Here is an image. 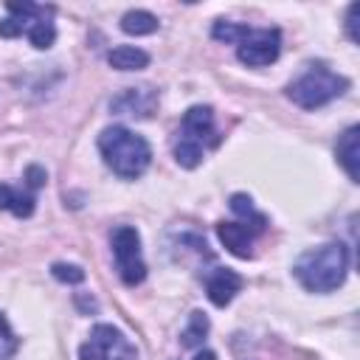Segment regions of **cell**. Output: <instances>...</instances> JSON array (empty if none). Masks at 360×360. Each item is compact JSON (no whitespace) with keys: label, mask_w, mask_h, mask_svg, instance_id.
<instances>
[{"label":"cell","mask_w":360,"mask_h":360,"mask_svg":"<svg viewBox=\"0 0 360 360\" xmlns=\"http://www.w3.org/2000/svg\"><path fill=\"white\" fill-rule=\"evenodd\" d=\"M281 53V31L278 28H250L245 25L236 39V56L248 68L273 65Z\"/></svg>","instance_id":"cell-8"},{"label":"cell","mask_w":360,"mask_h":360,"mask_svg":"<svg viewBox=\"0 0 360 360\" xmlns=\"http://www.w3.org/2000/svg\"><path fill=\"white\" fill-rule=\"evenodd\" d=\"M245 278L231 270V267H214V273L205 278V292H208V301L214 307H228L233 301V295L242 290Z\"/></svg>","instance_id":"cell-11"},{"label":"cell","mask_w":360,"mask_h":360,"mask_svg":"<svg viewBox=\"0 0 360 360\" xmlns=\"http://www.w3.org/2000/svg\"><path fill=\"white\" fill-rule=\"evenodd\" d=\"M82 360H138L135 343L112 323H96L90 338L79 346Z\"/></svg>","instance_id":"cell-6"},{"label":"cell","mask_w":360,"mask_h":360,"mask_svg":"<svg viewBox=\"0 0 360 360\" xmlns=\"http://www.w3.org/2000/svg\"><path fill=\"white\" fill-rule=\"evenodd\" d=\"M14 352H17V338L8 326V321L0 315V360H11Z\"/></svg>","instance_id":"cell-19"},{"label":"cell","mask_w":360,"mask_h":360,"mask_svg":"<svg viewBox=\"0 0 360 360\" xmlns=\"http://www.w3.org/2000/svg\"><path fill=\"white\" fill-rule=\"evenodd\" d=\"M107 62L115 70H143L149 65V53L135 48V45H115L107 53Z\"/></svg>","instance_id":"cell-13"},{"label":"cell","mask_w":360,"mask_h":360,"mask_svg":"<svg viewBox=\"0 0 360 360\" xmlns=\"http://www.w3.org/2000/svg\"><path fill=\"white\" fill-rule=\"evenodd\" d=\"M219 135L214 127V110L208 104H194L186 110L174 143V160L183 169H197L208 146H217Z\"/></svg>","instance_id":"cell-3"},{"label":"cell","mask_w":360,"mask_h":360,"mask_svg":"<svg viewBox=\"0 0 360 360\" xmlns=\"http://www.w3.org/2000/svg\"><path fill=\"white\" fill-rule=\"evenodd\" d=\"M360 127L357 124H352L343 135H340V141H338V149H335V155H338V163L346 169V174H349V180H354L357 183V163H360Z\"/></svg>","instance_id":"cell-12"},{"label":"cell","mask_w":360,"mask_h":360,"mask_svg":"<svg viewBox=\"0 0 360 360\" xmlns=\"http://www.w3.org/2000/svg\"><path fill=\"white\" fill-rule=\"evenodd\" d=\"M121 31L124 34H132V37H146V34H155L158 31V17L143 11V8H132L121 17Z\"/></svg>","instance_id":"cell-15"},{"label":"cell","mask_w":360,"mask_h":360,"mask_svg":"<svg viewBox=\"0 0 360 360\" xmlns=\"http://www.w3.org/2000/svg\"><path fill=\"white\" fill-rule=\"evenodd\" d=\"M208 318H205V312H200V309H194L191 315H188V326L183 329V335H180V343L186 346V349H197V346H202V340H205V335H208Z\"/></svg>","instance_id":"cell-16"},{"label":"cell","mask_w":360,"mask_h":360,"mask_svg":"<svg viewBox=\"0 0 360 360\" xmlns=\"http://www.w3.org/2000/svg\"><path fill=\"white\" fill-rule=\"evenodd\" d=\"M262 225L253 222H217V236L225 245L228 253H233L236 259H250L253 256V239L262 233Z\"/></svg>","instance_id":"cell-10"},{"label":"cell","mask_w":360,"mask_h":360,"mask_svg":"<svg viewBox=\"0 0 360 360\" xmlns=\"http://www.w3.org/2000/svg\"><path fill=\"white\" fill-rule=\"evenodd\" d=\"M194 360H217V354H214L211 349H200V352L194 354Z\"/></svg>","instance_id":"cell-22"},{"label":"cell","mask_w":360,"mask_h":360,"mask_svg":"<svg viewBox=\"0 0 360 360\" xmlns=\"http://www.w3.org/2000/svg\"><path fill=\"white\" fill-rule=\"evenodd\" d=\"M98 152H101L107 169H112V174H118L121 180L141 177L152 163V149H149L146 138H141L138 132L118 127V124L101 129Z\"/></svg>","instance_id":"cell-2"},{"label":"cell","mask_w":360,"mask_h":360,"mask_svg":"<svg viewBox=\"0 0 360 360\" xmlns=\"http://www.w3.org/2000/svg\"><path fill=\"white\" fill-rule=\"evenodd\" d=\"M295 278L309 292H332L346 281L349 273V250L343 242H326L321 248H312L301 253V259L292 267Z\"/></svg>","instance_id":"cell-1"},{"label":"cell","mask_w":360,"mask_h":360,"mask_svg":"<svg viewBox=\"0 0 360 360\" xmlns=\"http://www.w3.org/2000/svg\"><path fill=\"white\" fill-rule=\"evenodd\" d=\"M155 107H158V90H152L149 84L127 87L115 98H110L112 115H127V118H152Z\"/></svg>","instance_id":"cell-9"},{"label":"cell","mask_w":360,"mask_h":360,"mask_svg":"<svg viewBox=\"0 0 360 360\" xmlns=\"http://www.w3.org/2000/svg\"><path fill=\"white\" fill-rule=\"evenodd\" d=\"M0 211H11L20 219L31 217L34 214V194L20 191V188H14L8 183H0Z\"/></svg>","instance_id":"cell-14"},{"label":"cell","mask_w":360,"mask_h":360,"mask_svg":"<svg viewBox=\"0 0 360 360\" xmlns=\"http://www.w3.org/2000/svg\"><path fill=\"white\" fill-rule=\"evenodd\" d=\"M112 256H115V270L127 287H135L146 278V262L141 256V233L132 225H118L110 233Z\"/></svg>","instance_id":"cell-7"},{"label":"cell","mask_w":360,"mask_h":360,"mask_svg":"<svg viewBox=\"0 0 360 360\" xmlns=\"http://www.w3.org/2000/svg\"><path fill=\"white\" fill-rule=\"evenodd\" d=\"M231 211L239 214L242 222H253V225H262V228L267 225V219L253 208V200H250L248 194H233V197H231Z\"/></svg>","instance_id":"cell-17"},{"label":"cell","mask_w":360,"mask_h":360,"mask_svg":"<svg viewBox=\"0 0 360 360\" xmlns=\"http://www.w3.org/2000/svg\"><path fill=\"white\" fill-rule=\"evenodd\" d=\"M25 177H28V186H31V188H39V186L45 183V172H42L39 166H28Z\"/></svg>","instance_id":"cell-21"},{"label":"cell","mask_w":360,"mask_h":360,"mask_svg":"<svg viewBox=\"0 0 360 360\" xmlns=\"http://www.w3.org/2000/svg\"><path fill=\"white\" fill-rule=\"evenodd\" d=\"M349 90V79L335 73L326 62H312L307 70L287 84V98L304 110H318Z\"/></svg>","instance_id":"cell-4"},{"label":"cell","mask_w":360,"mask_h":360,"mask_svg":"<svg viewBox=\"0 0 360 360\" xmlns=\"http://www.w3.org/2000/svg\"><path fill=\"white\" fill-rule=\"evenodd\" d=\"M357 11H360L357 3H352L349 11H346V31H349V39H352V42H357V34H354V17H357Z\"/></svg>","instance_id":"cell-20"},{"label":"cell","mask_w":360,"mask_h":360,"mask_svg":"<svg viewBox=\"0 0 360 360\" xmlns=\"http://www.w3.org/2000/svg\"><path fill=\"white\" fill-rule=\"evenodd\" d=\"M11 17L0 20V37L11 39V37H20L25 34L31 39L34 48L45 51L53 45L56 39V25H53V8L51 6H37V3H8L6 6Z\"/></svg>","instance_id":"cell-5"},{"label":"cell","mask_w":360,"mask_h":360,"mask_svg":"<svg viewBox=\"0 0 360 360\" xmlns=\"http://www.w3.org/2000/svg\"><path fill=\"white\" fill-rule=\"evenodd\" d=\"M51 273H53V278H59V281H65V284H82V281H84V270H82L79 264L56 262V264L51 267Z\"/></svg>","instance_id":"cell-18"}]
</instances>
